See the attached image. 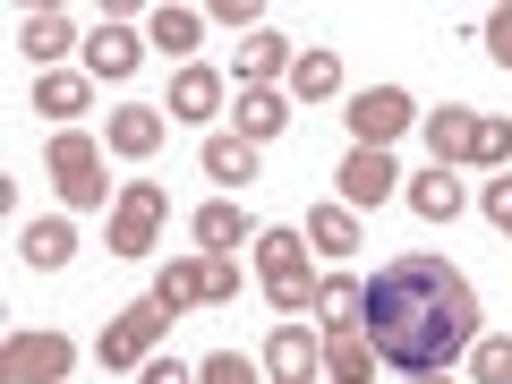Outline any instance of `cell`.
Listing matches in <instances>:
<instances>
[{
    "mask_svg": "<svg viewBox=\"0 0 512 384\" xmlns=\"http://www.w3.org/2000/svg\"><path fill=\"white\" fill-rule=\"evenodd\" d=\"M478 205H487V222L512 239V171H504V180H487V197H478Z\"/></svg>",
    "mask_w": 512,
    "mask_h": 384,
    "instance_id": "32",
    "label": "cell"
},
{
    "mask_svg": "<svg viewBox=\"0 0 512 384\" xmlns=\"http://www.w3.org/2000/svg\"><path fill=\"white\" fill-rule=\"evenodd\" d=\"M470 163L512 171V120H504V111H478V154H470Z\"/></svg>",
    "mask_w": 512,
    "mask_h": 384,
    "instance_id": "28",
    "label": "cell"
},
{
    "mask_svg": "<svg viewBox=\"0 0 512 384\" xmlns=\"http://www.w3.org/2000/svg\"><path fill=\"white\" fill-rule=\"evenodd\" d=\"M69 367H77L69 333H9V350H0V384H60Z\"/></svg>",
    "mask_w": 512,
    "mask_h": 384,
    "instance_id": "6",
    "label": "cell"
},
{
    "mask_svg": "<svg viewBox=\"0 0 512 384\" xmlns=\"http://www.w3.org/2000/svg\"><path fill=\"white\" fill-rule=\"evenodd\" d=\"M94 103V77H77V69H43L35 77V111L43 120H60V128H77V111Z\"/></svg>",
    "mask_w": 512,
    "mask_h": 384,
    "instance_id": "15",
    "label": "cell"
},
{
    "mask_svg": "<svg viewBox=\"0 0 512 384\" xmlns=\"http://www.w3.org/2000/svg\"><path fill=\"white\" fill-rule=\"evenodd\" d=\"M342 120H350V137H359V146H376V154H384L410 120H419V103H410L402 86H367V94H350V111H342Z\"/></svg>",
    "mask_w": 512,
    "mask_h": 384,
    "instance_id": "7",
    "label": "cell"
},
{
    "mask_svg": "<svg viewBox=\"0 0 512 384\" xmlns=\"http://www.w3.org/2000/svg\"><path fill=\"white\" fill-rule=\"evenodd\" d=\"M333 188H342V205H350V214H367V205H384L393 188H402V171H393V154L350 146V154H342V171H333Z\"/></svg>",
    "mask_w": 512,
    "mask_h": 384,
    "instance_id": "8",
    "label": "cell"
},
{
    "mask_svg": "<svg viewBox=\"0 0 512 384\" xmlns=\"http://www.w3.org/2000/svg\"><path fill=\"white\" fill-rule=\"evenodd\" d=\"M43 171H52V188H60L69 214H94V205H103V146H94L86 128H60L52 154H43Z\"/></svg>",
    "mask_w": 512,
    "mask_h": 384,
    "instance_id": "4",
    "label": "cell"
},
{
    "mask_svg": "<svg viewBox=\"0 0 512 384\" xmlns=\"http://www.w3.org/2000/svg\"><path fill=\"white\" fill-rule=\"evenodd\" d=\"M325 376V342H316L308 325H274V342H265V384H316Z\"/></svg>",
    "mask_w": 512,
    "mask_h": 384,
    "instance_id": "9",
    "label": "cell"
},
{
    "mask_svg": "<svg viewBox=\"0 0 512 384\" xmlns=\"http://www.w3.org/2000/svg\"><path fill=\"white\" fill-rule=\"evenodd\" d=\"M69 43H77V26L60 18V9H26V26H18V52L35 60V69H52V60L69 52Z\"/></svg>",
    "mask_w": 512,
    "mask_h": 384,
    "instance_id": "20",
    "label": "cell"
},
{
    "mask_svg": "<svg viewBox=\"0 0 512 384\" xmlns=\"http://www.w3.org/2000/svg\"><path fill=\"white\" fill-rule=\"evenodd\" d=\"M470 376L478 384H512V342H504V333H478V342H470Z\"/></svg>",
    "mask_w": 512,
    "mask_h": 384,
    "instance_id": "30",
    "label": "cell"
},
{
    "mask_svg": "<svg viewBox=\"0 0 512 384\" xmlns=\"http://www.w3.org/2000/svg\"><path fill=\"white\" fill-rule=\"evenodd\" d=\"M205 299H214V308L239 299V265H231V256H205Z\"/></svg>",
    "mask_w": 512,
    "mask_h": 384,
    "instance_id": "31",
    "label": "cell"
},
{
    "mask_svg": "<svg viewBox=\"0 0 512 384\" xmlns=\"http://www.w3.org/2000/svg\"><path fill=\"white\" fill-rule=\"evenodd\" d=\"M427 154H436L444 171H453V163H470V154H478V111H470V103L427 111Z\"/></svg>",
    "mask_w": 512,
    "mask_h": 384,
    "instance_id": "13",
    "label": "cell"
},
{
    "mask_svg": "<svg viewBox=\"0 0 512 384\" xmlns=\"http://www.w3.org/2000/svg\"><path fill=\"white\" fill-rule=\"evenodd\" d=\"M163 111H171V120H214V111H222V77L188 60V69L171 77V103H163Z\"/></svg>",
    "mask_w": 512,
    "mask_h": 384,
    "instance_id": "19",
    "label": "cell"
},
{
    "mask_svg": "<svg viewBox=\"0 0 512 384\" xmlns=\"http://www.w3.org/2000/svg\"><path fill=\"white\" fill-rule=\"evenodd\" d=\"M239 137H248V146H265V137H282V128H291V103H282L274 86H239Z\"/></svg>",
    "mask_w": 512,
    "mask_h": 384,
    "instance_id": "17",
    "label": "cell"
},
{
    "mask_svg": "<svg viewBox=\"0 0 512 384\" xmlns=\"http://www.w3.org/2000/svg\"><path fill=\"white\" fill-rule=\"evenodd\" d=\"M146 299H163L171 316H180V308H197V299H205V256H171L163 274H154V291H146Z\"/></svg>",
    "mask_w": 512,
    "mask_h": 384,
    "instance_id": "22",
    "label": "cell"
},
{
    "mask_svg": "<svg viewBox=\"0 0 512 384\" xmlns=\"http://www.w3.org/2000/svg\"><path fill=\"white\" fill-rule=\"evenodd\" d=\"M316 316H325V342L333 333H359L367 325V282L359 274H325L316 282Z\"/></svg>",
    "mask_w": 512,
    "mask_h": 384,
    "instance_id": "14",
    "label": "cell"
},
{
    "mask_svg": "<svg viewBox=\"0 0 512 384\" xmlns=\"http://www.w3.org/2000/svg\"><path fill=\"white\" fill-rule=\"evenodd\" d=\"M18 256L35 265V274H60V265L77 256V222H69V214H35V222L18 231Z\"/></svg>",
    "mask_w": 512,
    "mask_h": 384,
    "instance_id": "12",
    "label": "cell"
},
{
    "mask_svg": "<svg viewBox=\"0 0 512 384\" xmlns=\"http://www.w3.org/2000/svg\"><path fill=\"white\" fill-rule=\"evenodd\" d=\"M205 180H222V188H239V180H256V146L248 137H205Z\"/></svg>",
    "mask_w": 512,
    "mask_h": 384,
    "instance_id": "23",
    "label": "cell"
},
{
    "mask_svg": "<svg viewBox=\"0 0 512 384\" xmlns=\"http://www.w3.org/2000/svg\"><path fill=\"white\" fill-rule=\"evenodd\" d=\"M137 60H146V35L137 26H120V18H103V35H86V77H137Z\"/></svg>",
    "mask_w": 512,
    "mask_h": 384,
    "instance_id": "11",
    "label": "cell"
},
{
    "mask_svg": "<svg viewBox=\"0 0 512 384\" xmlns=\"http://www.w3.org/2000/svg\"><path fill=\"white\" fill-rule=\"evenodd\" d=\"M291 94H299V103L342 94V60H333V52H299V60H291Z\"/></svg>",
    "mask_w": 512,
    "mask_h": 384,
    "instance_id": "26",
    "label": "cell"
},
{
    "mask_svg": "<svg viewBox=\"0 0 512 384\" xmlns=\"http://www.w3.org/2000/svg\"><path fill=\"white\" fill-rule=\"evenodd\" d=\"M137 384H197V367H180V359H146V367H137Z\"/></svg>",
    "mask_w": 512,
    "mask_h": 384,
    "instance_id": "34",
    "label": "cell"
},
{
    "mask_svg": "<svg viewBox=\"0 0 512 384\" xmlns=\"http://www.w3.org/2000/svg\"><path fill=\"white\" fill-rule=\"evenodd\" d=\"M402 197H410V214H419V222H453V214H461V180H453L444 163H436V171H419Z\"/></svg>",
    "mask_w": 512,
    "mask_h": 384,
    "instance_id": "21",
    "label": "cell"
},
{
    "mask_svg": "<svg viewBox=\"0 0 512 384\" xmlns=\"http://www.w3.org/2000/svg\"><path fill=\"white\" fill-rule=\"evenodd\" d=\"M188 231H197V248H205V256H231L239 239H256V222L239 214L231 197H214V205H197V222H188Z\"/></svg>",
    "mask_w": 512,
    "mask_h": 384,
    "instance_id": "16",
    "label": "cell"
},
{
    "mask_svg": "<svg viewBox=\"0 0 512 384\" xmlns=\"http://www.w3.org/2000/svg\"><path fill=\"white\" fill-rule=\"evenodd\" d=\"M214 18L231 26V35H256V0H214Z\"/></svg>",
    "mask_w": 512,
    "mask_h": 384,
    "instance_id": "35",
    "label": "cell"
},
{
    "mask_svg": "<svg viewBox=\"0 0 512 384\" xmlns=\"http://www.w3.org/2000/svg\"><path fill=\"white\" fill-rule=\"evenodd\" d=\"M367 350L393 359L402 376H444L478 342V291L444 256H393L367 282Z\"/></svg>",
    "mask_w": 512,
    "mask_h": 384,
    "instance_id": "1",
    "label": "cell"
},
{
    "mask_svg": "<svg viewBox=\"0 0 512 384\" xmlns=\"http://www.w3.org/2000/svg\"><path fill=\"white\" fill-rule=\"evenodd\" d=\"M478 35H487V60H504V69H512V9H495Z\"/></svg>",
    "mask_w": 512,
    "mask_h": 384,
    "instance_id": "33",
    "label": "cell"
},
{
    "mask_svg": "<svg viewBox=\"0 0 512 384\" xmlns=\"http://www.w3.org/2000/svg\"><path fill=\"white\" fill-rule=\"evenodd\" d=\"M325 376L333 384H376V350H367V333H333V342H325Z\"/></svg>",
    "mask_w": 512,
    "mask_h": 384,
    "instance_id": "24",
    "label": "cell"
},
{
    "mask_svg": "<svg viewBox=\"0 0 512 384\" xmlns=\"http://www.w3.org/2000/svg\"><path fill=\"white\" fill-rule=\"evenodd\" d=\"M163 137H171L163 103H120V111L103 120V146H111V154H128V163H146V154L163 146Z\"/></svg>",
    "mask_w": 512,
    "mask_h": 384,
    "instance_id": "10",
    "label": "cell"
},
{
    "mask_svg": "<svg viewBox=\"0 0 512 384\" xmlns=\"http://www.w3.org/2000/svg\"><path fill=\"white\" fill-rule=\"evenodd\" d=\"M163 333H171V308H163V299H128V308H120V316L103 325L94 359H103V367H146Z\"/></svg>",
    "mask_w": 512,
    "mask_h": 384,
    "instance_id": "5",
    "label": "cell"
},
{
    "mask_svg": "<svg viewBox=\"0 0 512 384\" xmlns=\"http://www.w3.org/2000/svg\"><path fill=\"white\" fill-rule=\"evenodd\" d=\"M197 35H205L197 9H154V26H146V43H154V52H171V60L197 52Z\"/></svg>",
    "mask_w": 512,
    "mask_h": 384,
    "instance_id": "25",
    "label": "cell"
},
{
    "mask_svg": "<svg viewBox=\"0 0 512 384\" xmlns=\"http://www.w3.org/2000/svg\"><path fill=\"white\" fill-rule=\"evenodd\" d=\"M256 274H265V299L282 316L316 308V274H308V231H256Z\"/></svg>",
    "mask_w": 512,
    "mask_h": 384,
    "instance_id": "3",
    "label": "cell"
},
{
    "mask_svg": "<svg viewBox=\"0 0 512 384\" xmlns=\"http://www.w3.org/2000/svg\"><path fill=\"white\" fill-rule=\"evenodd\" d=\"M197 384H265V359H248V350H214V359L197 367Z\"/></svg>",
    "mask_w": 512,
    "mask_h": 384,
    "instance_id": "29",
    "label": "cell"
},
{
    "mask_svg": "<svg viewBox=\"0 0 512 384\" xmlns=\"http://www.w3.org/2000/svg\"><path fill=\"white\" fill-rule=\"evenodd\" d=\"M163 222H171V188L163 180H120V197H111V214H103V248L111 256H154Z\"/></svg>",
    "mask_w": 512,
    "mask_h": 384,
    "instance_id": "2",
    "label": "cell"
},
{
    "mask_svg": "<svg viewBox=\"0 0 512 384\" xmlns=\"http://www.w3.org/2000/svg\"><path fill=\"white\" fill-rule=\"evenodd\" d=\"M410 384H444V376H410Z\"/></svg>",
    "mask_w": 512,
    "mask_h": 384,
    "instance_id": "36",
    "label": "cell"
},
{
    "mask_svg": "<svg viewBox=\"0 0 512 384\" xmlns=\"http://www.w3.org/2000/svg\"><path fill=\"white\" fill-rule=\"evenodd\" d=\"M291 35H265V26H256L248 43H239V86H274V77H291Z\"/></svg>",
    "mask_w": 512,
    "mask_h": 384,
    "instance_id": "18",
    "label": "cell"
},
{
    "mask_svg": "<svg viewBox=\"0 0 512 384\" xmlns=\"http://www.w3.org/2000/svg\"><path fill=\"white\" fill-rule=\"evenodd\" d=\"M308 248L350 256V248H359V214H350V205H316V214H308Z\"/></svg>",
    "mask_w": 512,
    "mask_h": 384,
    "instance_id": "27",
    "label": "cell"
}]
</instances>
